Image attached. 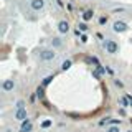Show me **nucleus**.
<instances>
[{
	"label": "nucleus",
	"instance_id": "412c9836",
	"mask_svg": "<svg viewBox=\"0 0 132 132\" xmlns=\"http://www.w3.org/2000/svg\"><path fill=\"white\" fill-rule=\"evenodd\" d=\"M124 132H132V129H127V130H124Z\"/></svg>",
	"mask_w": 132,
	"mask_h": 132
},
{
	"label": "nucleus",
	"instance_id": "2eb2a0df",
	"mask_svg": "<svg viewBox=\"0 0 132 132\" xmlns=\"http://www.w3.org/2000/svg\"><path fill=\"white\" fill-rule=\"evenodd\" d=\"M78 27H79V28H78V30H79V31H88V25H86V22L79 23V25H78Z\"/></svg>",
	"mask_w": 132,
	"mask_h": 132
},
{
	"label": "nucleus",
	"instance_id": "20e7f679",
	"mask_svg": "<svg viewBox=\"0 0 132 132\" xmlns=\"http://www.w3.org/2000/svg\"><path fill=\"white\" fill-rule=\"evenodd\" d=\"M13 119H15V121H18L20 124L25 122V121L28 119V112H27V109H15Z\"/></svg>",
	"mask_w": 132,
	"mask_h": 132
},
{
	"label": "nucleus",
	"instance_id": "9b49d317",
	"mask_svg": "<svg viewBox=\"0 0 132 132\" xmlns=\"http://www.w3.org/2000/svg\"><path fill=\"white\" fill-rule=\"evenodd\" d=\"M119 104H121L122 107H130L129 97H127V96H124V97H121V99H119Z\"/></svg>",
	"mask_w": 132,
	"mask_h": 132
},
{
	"label": "nucleus",
	"instance_id": "423d86ee",
	"mask_svg": "<svg viewBox=\"0 0 132 132\" xmlns=\"http://www.w3.org/2000/svg\"><path fill=\"white\" fill-rule=\"evenodd\" d=\"M30 7L35 12H41L45 8V0H30Z\"/></svg>",
	"mask_w": 132,
	"mask_h": 132
},
{
	"label": "nucleus",
	"instance_id": "f8f14e48",
	"mask_svg": "<svg viewBox=\"0 0 132 132\" xmlns=\"http://www.w3.org/2000/svg\"><path fill=\"white\" fill-rule=\"evenodd\" d=\"M73 66V61L71 60H66V61H63V63H61V69H63V71H66V69H69Z\"/></svg>",
	"mask_w": 132,
	"mask_h": 132
},
{
	"label": "nucleus",
	"instance_id": "6ab92c4d",
	"mask_svg": "<svg viewBox=\"0 0 132 132\" xmlns=\"http://www.w3.org/2000/svg\"><path fill=\"white\" fill-rule=\"evenodd\" d=\"M50 81H51V78H45V81H43V86H46Z\"/></svg>",
	"mask_w": 132,
	"mask_h": 132
},
{
	"label": "nucleus",
	"instance_id": "9d476101",
	"mask_svg": "<svg viewBox=\"0 0 132 132\" xmlns=\"http://www.w3.org/2000/svg\"><path fill=\"white\" fill-rule=\"evenodd\" d=\"M93 16H94L93 10H86L84 13H82V20H84V22H89V20H93Z\"/></svg>",
	"mask_w": 132,
	"mask_h": 132
},
{
	"label": "nucleus",
	"instance_id": "39448f33",
	"mask_svg": "<svg viewBox=\"0 0 132 132\" xmlns=\"http://www.w3.org/2000/svg\"><path fill=\"white\" fill-rule=\"evenodd\" d=\"M15 79H3L2 82V91L3 93H10V91H13L15 89Z\"/></svg>",
	"mask_w": 132,
	"mask_h": 132
},
{
	"label": "nucleus",
	"instance_id": "aec40b11",
	"mask_svg": "<svg viewBox=\"0 0 132 132\" xmlns=\"http://www.w3.org/2000/svg\"><path fill=\"white\" fill-rule=\"evenodd\" d=\"M127 97H129V102H130V107H132V96H130V94H127Z\"/></svg>",
	"mask_w": 132,
	"mask_h": 132
},
{
	"label": "nucleus",
	"instance_id": "7ed1b4c3",
	"mask_svg": "<svg viewBox=\"0 0 132 132\" xmlns=\"http://www.w3.org/2000/svg\"><path fill=\"white\" fill-rule=\"evenodd\" d=\"M127 30H129V27H127V23L122 22V20H116L112 23V31H116V33H124Z\"/></svg>",
	"mask_w": 132,
	"mask_h": 132
},
{
	"label": "nucleus",
	"instance_id": "6e6552de",
	"mask_svg": "<svg viewBox=\"0 0 132 132\" xmlns=\"http://www.w3.org/2000/svg\"><path fill=\"white\" fill-rule=\"evenodd\" d=\"M33 130V124L30 119H27L25 122H22V126H20V132H31Z\"/></svg>",
	"mask_w": 132,
	"mask_h": 132
},
{
	"label": "nucleus",
	"instance_id": "ddd939ff",
	"mask_svg": "<svg viewBox=\"0 0 132 132\" xmlns=\"http://www.w3.org/2000/svg\"><path fill=\"white\" fill-rule=\"evenodd\" d=\"M25 106H27V104H25L23 99H18V101L15 102V109H25Z\"/></svg>",
	"mask_w": 132,
	"mask_h": 132
},
{
	"label": "nucleus",
	"instance_id": "dca6fc26",
	"mask_svg": "<svg viewBox=\"0 0 132 132\" xmlns=\"http://www.w3.org/2000/svg\"><path fill=\"white\" fill-rule=\"evenodd\" d=\"M53 124V121H43L41 122V127H43V129H46V127H50Z\"/></svg>",
	"mask_w": 132,
	"mask_h": 132
},
{
	"label": "nucleus",
	"instance_id": "f3484780",
	"mask_svg": "<svg viewBox=\"0 0 132 132\" xmlns=\"http://www.w3.org/2000/svg\"><path fill=\"white\" fill-rule=\"evenodd\" d=\"M114 84H116V86H117V88H122V82H121V81H119V79H116V81H114Z\"/></svg>",
	"mask_w": 132,
	"mask_h": 132
},
{
	"label": "nucleus",
	"instance_id": "4468645a",
	"mask_svg": "<svg viewBox=\"0 0 132 132\" xmlns=\"http://www.w3.org/2000/svg\"><path fill=\"white\" fill-rule=\"evenodd\" d=\"M106 132H121V129H119V126H109Z\"/></svg>",
	"mask_w": 132,
	"mask_h": 132
},
{
	"label": "nucleus",
	"instance_id": "f257e3e1",
	"mask_svg": "<svg viewBox=\"0 0 132 132\" xmlns=\"http://www.w3.org/2000/svg\"><path fill=\"white\" fill-rule=\"evenodd\" d=\"M55 58H56L55 48H45V50L40 51V60L41 61H51V60H55Z\"/></svg>",
	"mask_w": 132,
	"mask_h": 132
},
{
	"label": "nucleus",
	"instance_id": "1a4fd4ad",
	"mask_svg": "<svg viewBox=\"0 0 132 132\" xmlns=\"http://www.w3.org/2000/svg\"><path fill=\"white\" fill-rule=\"evenodd\" d=\"M61 46H63V40H61V38H53L51 40V48H61Z\"/></svg>",
	"mask_w": 132,
	"mask_h": 132
},
{
	"label": "nucleus",
	"instance_id": "0eeeda50",
	"mask_svg": "<svg viewBox=\"0 0 132 132\" xmlns=\"http://www.w3.org/2000/svg\"><path fill=\"white\" fill-rule=\"evenodd\" d=\"M58 31H60L61 35H66V33L69 31V23L66 22V20H61V22H58Z\"/></svg>",
	"mask_w": 132,
	"mask_h": 132
},
{
	"label": "nucleus",
	"instance_id": "f03ea898",
	"mask_svg": "<svg viewBox=\"0 0 132 132\" xmlns=\"http://www.w3.org/2000/svg\"><path fill=\"white\" fill-rule=\"evenodd\" d=\"M104 50H106V53H109V55H116V53L119 51V45L116 43L114 40H106L104 41Z\"/></svg>",
	"mask_w": 132,
	"mask_h": 132
},
{
	"label": "nucleus",
	"instance_id": "a211bd4d",
	"mask_svg": "<svg viewBox=\"0 0 132 132\" xmlns=\"http://www.w3.org/2000/svg\"><path fill=\"white\" fill-rule=\"evenodd\" d=\"M86 41H88V36H86V35H81V43H86Z\"/></svg>",
	"mask_w": 132,
	"mask_h": 132
}]
</instances>
